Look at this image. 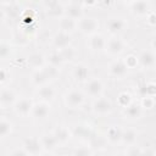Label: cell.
Listing matches in <instances>:
<instances>
[{
  "label": "cell",
  "mask_w": 156,
  "mask_h": 156,
  "mask_svg": "<svg viewBox=\"0 0 156 156\" xmlns=\"http://www.w3.org/2000/svg\"><path fill=\"white\" fill-rule=\"evenodd\" d=\"M48 82H49V80H48V78H46V76H45L43 68L33 72V74H32V83H33L35 87L39 88V87H41V85L48 84Z\"/></svg>",
  "instance_id": "cell-28"
},
{
  "label": "cell",
  "mask_w": 156,
  "mask_h": 156,
  "mask_svg": "<svg viewBox=\"0 0 156 156\" xmlns=\"http://www.w3.org/2000/svg\"><path fill=\"white\" fill-rule=\"evenodd\" d=\"M74 134H76L77 136H80V138H88V136H90L91 130H90L89 126L79 124V126L76 127V129H74Z\"/></svg>",
  "instance_id": "cell-36"
},
{
  "label": "cell",
  "mask_w": 156,
  "mask_h": 156,
  "mask_svg": "<svg viewBox=\"0 0 156 156\" xmlns=\"http://www.w3.org/2000/svg\"><path fill=\"white\" fill-rule=\"evenodd\" d=\"M129 11L133 16L143 18L146 17V15L151 11V4L145 0H138V1H130L128 2Z\"/></svg>",
  "instance_id": "cell-3"
},
{
  "label": "cell",
  "mask_w": 156,
  "mask_h": 156,
  "mask_svg": "<svg viewBox=\"0 0 156 156\" xmlns=\"http://www.w3.org/2000/svg\"><path fill=\"white\" fill-rule=\"evenodd\" d=\"M22 149L29 155V156H38L40 155V152L43 151V147L40 145V141L38 138H34V136H28L23 140V144H22Z\"/></svg>",
  "instance_id": "cell-11"
},
{
  "label": "cell",
  "mask_w": 156,
  "mask_h": 156,
  "mask_svg": "<svg viewBox=\"0 0 156 156\" xmlns=\"http://www.w3.org/2000/svg\"><path fill=\"white\" fill-rule=\"evenodd\" d=\"M115 156H127V154H126V152H119V154H117V155H115Z\"/></svg>",
  "instance_id": "cell-45"
},
{
  "label": "cell",
  "mask_w": 156,
  "mask_h": 156,
  "mask_svg": "<svg viewBox=\"0 0 156 156\" xmlns=\"http://www.w3.org/2000/svg\"><path fill=\"white\" fill-rule=\"evenodd\" d=\"M108 74L116 79H122L128 74V67L123 62V60H115L107 67Z\"/></svg>",
  "instance_id": "cell-7"
},
{
  "label": "cell",
  "mask_w": 156,
  "mask_h": 156,
  "mask_svg": "<svg viewBox=\"0 0 156 156\" xmlns=\"http://www.w3.org/2000/svg\"><path fill=\"white\" fill-rule=\"evenodd\" d=\"M11 54H12V46L10 45V43L0 41V60L9 58Z\"/></svg>",
  "instance_id": "cell-33"
},
{
  "label": "cell",
  "mask_w": 156,
  "mask_h": 156,
  "mask_svg": "<svg viewBox=\"0 0 156 156\" xmlns=\"http://www.w3.org/2000/svg\"><path fill=\"white\" fill-rule=\"evenodd\" d=\"M43 71H44V73H45V76H46V78H48V80H54V79H56V78L58 77V74H60L58 68L52 67V66H50V65H45V66L43 67Z\"/></svg>",
  "instance_id": "cell-34"
},
{
  "label": "cell",
  "mask_w": 156,
  "mask_h": 156,
  "mask_svg": "<svg viewBox=\"0 0 156 156\" xmlns=\"http://www.w3.org/2000/svg\"><path fill=\"white\" fill-rule=\"evenodd\" d=\"M45 6V12L54 18H61L65 15V10H63V4L58 2V1H46L44 2Z\"/></svg>",
  "instance_id": "cell-13"
},
{
  "label": "cell",
  "mask_w": 156,
  "mask_h": 156,
  "mask_svg": "<svg viewBox=\"0 0 156 156\" xmlns=\"http://www.w3.org/2000/svg\"><path fill=\"white\" fill-rule=\"evenodd\" d=\"M126 49V44L124 41L118 38V37H112L110 38L108 40H106V44H105V50L108 55H112V56H117V55H121Z\"/></svg>",
  "instance_id": "cell-6"
},
{
  "label": "cell",
  "mask_w": 156,
  "mask_h": 156,
  "mask_svg": "<svg viewBox=\"0 0 156 156\" xmlns=\"http://www.w3.org/2000/svg\"><path fill=\"white\" fill-rule=\"evenodd\" d=\"M58 27H60V32H63L71 35L77 29V21L63 15L58 21Z\"/></svg>",
  "instance_id": "cell-22"
},
{
  "label": "cell",
  "mask_w": 156,
  "mask_h": 156,
  "mask_svg": "<svg viewBox=\"0 0 156 156\" xmlns=\"http://www.w3.org/2000/svg\"><path fill=\"white\" fill-rule=\"evenodd\" d=\"M60 54H61V56H62V58H63V62L72 61V60H74L76 56H77L76 49H74L73 46H71V45L67 46V48H65V49H62V50H60Z\"/></svg>",
  "instance_id": "cell-32"
},
{
  "label": "cell",
  "mask_w": 156,
  "mask_h": 156,
  "mask_svg": "<svg viewBox=\"0 0 156 156\" xmlns=\"http://www.w3.org/2000/svg\"><path fill=\"white\" fill-rule=\"evenodd\" d=\"M89 67L85 65V63H77L74 65L73 69H72V76L78 82H87L88 78H89Z\"/></svg>",
  "instance_id": "cell-19"
},
{
  "label": "cell",
  "mask_w": 156,
  "mask_h": 156,
  "mask_svg": "<svg viewBox=\"0 0 156 156\" xmlns=\"http://www.w3.org/2000/svg\"><path fill=\"white\" fill-rule=\"evenodd\" d=\"M63 10H65V16L78 21L80 20L84 13H83V2H77V1H71L66 5H63Z\"/></svg>",
  "instance_id": "cell-9"
},
{
  "label": "cell",
  "mask_w": 156,
  "mask_h": 156,
  "mask_svg": "<svg viewBox=\"0 0 156 156\" xmlns=\"http://www.w3.org/2000/svg\"><path fill=\"white\" fill-rule=\"evenodd\" d=\"M37 94H38V96L41 99V101L48 102V101H50V100H52V99L55 98V94H56V93H55V89H54L51 85L45 84V85H41V87L38 88Z\"/></svg>",
  "instance_id": "cell-25"
},
{
  "label": "cell",
  "mask_w": 156,
  "mask_h": 156,
  "mask_svg": "<svg viewBox=\"0 0 156 156\" xmlns=\"http://www.w3.org/2000/svg\"><path fill=\"white\" fill-rule=\"evenodd\" d=\"M140 107L144 110H151L154 108L155 106V98H149V96H145V98H141V101H140Z\"/></svg>",
  "instance_id": "cell-38"
},
{
  "label": "cell",
  "mask_w": 156,
  "mask_h": 156,
  "mask_svg": "<svg viewBox=\"0 0 156 156\" xmlns=\"http://www.w3.org/2000/svg\"><path fill=\"white\" fill-rule=\"evenodd\" d=\"M138 139V132L133 128H128V129H122V138L121 141L127 145V146H132L135 145Z\"/></svg>",
  "instance_id": "cell-24"
},
{
  "label": "cell",
  "mask_w": 156,
  "mask_h": 156,
  "mask_svg": "<svg viewBox=\"0 0 156 156\" xmlns=\"http://www.w3.org/2000/svg\"><path fill=\"white\" fill-rule=\"evenodd\" d=\"M65 104L69 108H79L84 104V95L78 89H71L65 95Z\"/></svg>",
  "instance_id": "cell-5"
},
{
  "label": "cell",
  "mask_w": 156,
  "mask_h": 156,
  "mask_svg": "<svg viewBox=\"0 0 156 156\" xmlns=\"http://www.w3.org/2000/svg\"><path fill=\"white\" fill-rule=\"evenodd\" d=\"M123 62L126 63V66L128 67V69H129V68H134V67H136V66H138L136 56H135V55H133V54L127 55V56L123 58Z\"/></svg>",
  "instance_id": "cell-40"
},
{
  "label": "cell",
  "mask_w": 156,
  "mask_h": 156,
  "mask_svg": "<svg viewBox=\"0 0 156 156\" xmlns=\"http://www.w3.org/2000/svg\"><path fill=\"white\" fill-rule=\"evenodd\" d=\"M139 91V95L141 98H145V96H149V98H155V94H156V85L154 82H147L143 85L139 87L138 89Z\"/></svg>",
  "instance_id": "cell-27"
},
{
  "label": "cell",
  "mask_w": 156,
  "mask_h": 156,
  "mask_svg": "<svg viewBox=\"0 0 156 156\" xmlns=\"http://www.w3.org/2000/svg\"><path fill=\"white\" fill-rule=\"evenodd\" d=\"M48 62H49V65L50 66H52V67H56V68H58L60 66H62L65 62H63V58H62V56H61V54H60V51H54V52H51L50 55H49V57H48Z\"/></svg>",
  "instance_id": "cell-30"
},
{
  "label": "cell",
  "mask_w": 156,
  "mask_h": 156,
  "mask_svg": "<svg viewBox=\"0 0 156 156\" xmlns=\"http://www.w3.org/2000/svg\"><path fill=\"white\" fill-rule=\"evenodd\" d=\"M33 101L32 99H28V98H22L20 100L16 101V104L13 105L15 107V112L21 116V117H27L32 113V108H33Z\"/></svg>",
  "instance_id": "cell-12"
},
{
  "label": "cell",
  "mask_w": 156,
  "mask_h": 156,
  "mask_svg": "<svg viewBox=\"0 0 156 156\" xmlns=\"http://www.w3.org/2000/svg\"><path fill=\"white\" fill-rule=\"evenodd\" d=\"M100 28L99 20L90 16H83L80 20L77 21V29L84 35H94L98 33Z\"/></svg>",
  "instance_id": "cell-1"
},
{
  "label": "cell",
  "mask_w": 156,
  "mask_h": 156,
  "mask_svg": "<svg viewBox=\"0 0 156 156\" xmlns=\"http://www.w3.org/2000/svg\"><path fill=\"white\" fill-rule=\"evenodd\" d=\"M105 44H106V39L100 33H96V34H94V35H91L89 38V48L93 51L104 50L105 49Z\"/></svg>",
  "instance_id": "cell-23"
},
{
  "label": "cell",
  "mask_w": 156,
  "mask_h": 156,
  "mask_svg": "<svg viewBox=\"0 0 156 156\" xmlns=\"http://www.w3.org/2000/svg\"><path fill=\"white\" fill-rule=\"evenodd\" d=\"M0 117H1V107H0Z\"/></svg>",
  "instance_id": "cell-46"
},
{
  "label": "cell",
  "mask_w": 156,
  "mask_h": 156,
  "mask_svg": "<svg viewBox=\"0 0 156 156\" xmlns=\"http://www.w3.org/2000/svg\"><path fill=\"white\" fill-rule=\"evenodd\" d=\"M132 101H133L132 95H130L129 93H127V91H122V93H119L118 96H117V102H118V105H119L121 107H123V108L127 107Z\"/></svg>",
  "instance_id": "cell-35"
},
{
  "label": "cell",
  "mask_w": 156,
  "mask_h": 156,
  "mask_svg": "<svg viewBox=\"0 0 156 156\" xmlns=\"http://www.w3.org/2000/svg\"><path fill=\"white\" fill-rule=\"evenodd\" d=\"M52 134H54V136H55V139H56V141H57L58 145H65V144L68 143V141L71 140V138H72L71 130H69L67 127H65V126L57 127V128L52 132Z\"/></svg>",
  "instance_id": "cell-20"
},
{
  "label": "cell",
  "mask_w": 156,
  "mask_h": 156,
  "mask_svg": "<svg viewBox=\"0 0 156 156\" xmlns=\"http://www.w3.org/2000/svg\"><path fill=\"white\" fill-rule=\"evenodd\" d=\"M127 156H143V150L135 145H132V146H128V150H127Z\"/></svg>",
  "instance_id": "cell-41"
},
{
  "label": "cell",
  "mask_w": 156,
  "mask_h": 156,
  "mask_svg": "<svg viewBox=\"0 0 156 156\" xmlns=\"http://www.w3.org/2000/svg\"><path fill=\"white\" fill-rule=\"evenodd\" d=\"M50 113V105L49 102H45V101H39V102H35L33 105V108H32V116L37 119H44L46 118V116Z\"/></svg>",
  "instance_id": "cell-16"
},
{
  "label": "cell",
  "mask_w": 156,
  "mask_h": 156,
  "mask_svg": "<svg viewBox=\"0 0 156 156\" xmlns=\"http://www.w3.org/2000/svg\"><path fill=\"white\" fill-rule=\"evenodd\" d=\"M39 141H40V145H41L43 150H45V151H54L58 146V144H57V141H56V139H55L52 133L43 134L39 138Z\"/></svg>",
  "instance_id": "cell-21"
},
{
  "label": "cell",
  "mask_w": 156,
  "mask_h": 156,
  "mask_svg": "<svg viewBox=\"0 0 156 156\" xmlns=\"http://www.w3.org/2000/svg\"><path fill=\"white\" fill-rule=\"evenodd\" d=\"M27 63L30 68H33L34 71H38V69H41L46 65V60L41 52L35 51V52H32L27 57Z\"/></svg>",
  "instance_id": "cell-15"
},
{
  "label": "cell",
  "mask_w": 156,
  "mask_h": 156,
  "mask_svg": "<svg viewBox=\"0 0 156 156\" xmlns=\"http://www.w3.org/2000/svg\"><path fill=\"white\" fill-rule=\"evenodd\" d=\"M85 91L91 98H100L104 93V83L100 78H91L85 82Z\"/></svg>",
  "instance_id": "cell-8"
},
{
  "label": "cell",
  "mask_w": 156,
  "mask_h": 156,
  "mask_svg": "<svg viewBox=\"0 0 156 156\" xmlns=\"http://www.w3.org/2000/svg\"><path fill=\"white\" fill-rule=\"evenodd\" d=\"M13 40H15V43L18 44V45H26V44L29 41V35H27V34H24V33H22V32L20 30L18 33L15 34Z\"/></svg>",
  "instance_id": "cell-39"
},
{
  "label": "cell",
  "mask_w": 156,
  "mask_h": 156,
  "mask_svg": "<svg viewBox=\"0 0 156 156\" xmlns=\"http://www.w3.org/2000/svg\"><path fill=\"white\" fill-rule=\"evenodd\" d=\"M11 156H29L23 149H20V147H17V149H15V150H12V152H11Z\"/></svg>",
  "instance_id": "cell-43"
},
{
  "label": "cell",
  "mask_w": 156,
  "mask_h": 156,
  "mask_svg": "<svg viewBox=\"0 0 156 156\" xmlns=\"http://www.w3.org/2000/svg\"><path fill=\"white\" fill-rule=\"evenodd\" d=\"M138 60V66L141 69H154L156 65V58L155 54L152 50H143L140 54L136 56Z\"/></svg>",
  "instance_id": "cell-4"
},
{
  "label": "cell",
  "mask_w": 156,
  "mask_h": 156,
  "mask_svg": "<svg viewBox=\"0 0 156 156\" xmlns=\"http://www.w3.org/2000/svg\"><path fill=\"white\" fill-rule=\"evenodd\" d=\"M5 5H7L9 7L5 10V15L7 18H17L20 16V7L17 5V2H6Z\"/></svg>",
  "instance_id": "cell-31"
},
{
  "label": "cell",
  "mask_w": 156,
  "mask_h": 156,
  "mask_svg": "<svg viewBox=\"0 0 156 156\" xmlns=\"http://www.w3.org/2000/svg\"><path fill=\"white\" fill-rule=\"evenodd\" d=\"M106 28L111 34H117L128 28V22L122 16H111L106 20Z\"/></svg>",
  "instance_id": "cell-2"
},
{
  "label": "cell",
  "mask_w": 156,
  "mask_h": 156,
  "mask_svg": "<svg viewBox=\"0 0 156 156\" xmlns=\"http://www.w3.org/2000/svg\"><path fill=\"white\" fill-rule=\"evenodd\" d=\"M71 41H72L71 35L67 33H63V32H58L52 37V45L55 49H57V51L69 46Z\"/></svg>",
  "instance_id": "cell-17"
},
{
  "label": "cell",
  "mask_w": 156,
  "mask_h": 156,
  "mask_svg": "<svg viewBox=\"0 0 156 156\" xmlns=\"http://www.w3.org/2000/svg\"><path fill=\"white\" fill-rule=\"evenodd\" d=\"M121 138H122V128H119L118 126H111L106 130V139L108 143L117 144L121 141Z\"/></svg>",
  "instance_id": "cell-26"
},
{
  "label": "cell",
  "mask_w": 156,
  "mask_h": 156,
  "mask_svg": "<svg viewBox=\"0 0 156 156\" xmlns=\"http://www.w3.org/2000/svg\"><path fill=\"white\" fill-rule=\"evenodd\" d=\"M91 155H93L91 149L88 146H78L73 150L72 154V156H91Z\"/></svg>",
  "instance_id": "cell-37"
},
{
  "label": "cell",
  "mask_w": 156,
  "mask_h": 156,
  "mask_svg": "<svg viewBox=\"0 0 156 156\" xmlns=\"http://www.w3.org/2000/svg\"><path fill=\"white\" fill-rule=\"evenodd\" d=\"M91 110L95 115L98 116H106L111 112L112 110V105L110 102V100H107L106 98H96L91 105Z\"/></svg>",
  "instance_id": "cell-10"
},
{
  "label": "cell",
  "mask_w": 156,
  "mask_h": 156,
  "mask_svg": "<svg viewBox=\"0 0 156 156\" xmlns=\"http://www.w3.org/2000/svg\"><path fill=\"white\" fill-rule=\"evenodd\" d=\"M146 24L150 27H155L156 24V13L154 10H151L147 15H146Z\"/></svg>",
  "instance_id": "cell-42"
},
{
  "label": "cell",
  "mask_w": 156,
  "mask_h": 156,
  "mask_svg": "<svg viewBox=\"0 0 156 156\" xmlns=\"http://www.w3.org/2000/svg\"><path fill=\"white\" fill-rule=\"evenodd\" d=\"M9 79V72L5 68H0V83H4Z\"/></svg>",
  "instance_id": "cell-44"
},
{
  "label": "cell",
  "mask_w": 156,
  "mask_h": 156,
  "mask_svg": "<svg viewBox=\"0 0 156 156\" xmlns=\"http://www.w3.org/2000/svg\"><path fill=\"white\" fill-rule=\"evenodd\" d=\"M48 156H54V155H48Z\"/></svg>",
  "instance_id": "cell-47"
},
{
  "label": "cell",
  "mask_w": 156,
  "mask_h": 156,
  "mask_svg": "<svg viewBox=\"0 0 156 156\" xmlns=\"http://www.w3.org/2000/svg\"><path fill=\"white\" fill-rule=\"evenodd\" d=\"M11 132H12V123L6 118L0 117V139L6 138Z\"/></svg>",
  "instance_id": "cell-29"
},
{
  "label": "cell",
  "mask_w": 156,
  "mask_h": 156,
  "mask_svg": "<svg viewBox=\"0 0 156 156\" xmlns=\"http://www.w3.org/2000/svg\"><path fill=\"white\" fill-rule=\"evenodd\" d=\"M123 115L126 118L128 119H132V121H135V119H139L143 115V108L140 107L139 104L132 101L127 107L123 108Z\"/></svg>",
  "instance_id": "cell-18"
},
{
  "label": "cell",
  "mask_w": 156,
  "mask_h": 156,
  "mask_svg": "<svg viewBox=\"0 0 156 156\" xmlns=\"http://www.w3.org/2000/svg\"><path fill=\"white\" fill-rule=\"evenodd\" d=\"M17 101V95L15 90L7 88L0 91V107L1 108H7L12 105H15Z\"/></svg>",
  "instance_id": "cell-14"
}]
</instances>
